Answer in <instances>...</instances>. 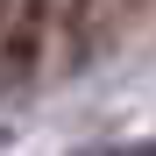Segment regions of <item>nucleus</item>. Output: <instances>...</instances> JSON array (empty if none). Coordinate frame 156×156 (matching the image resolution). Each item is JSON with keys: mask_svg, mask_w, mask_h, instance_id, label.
I'll return each instance as SVG.
<instances>
[{"mask_svg": "<svg viewBox=\"0 0 156 156\" xmlns=\"http://www.w3.org/2000/svg\"><path fill=\"white\" fill-rule=\"evenodd\" d=\"M114 156H156V142H128V149H114Z\"/></svg>", "mask_w": 156, "mask_h": 156, "instance_id": "2", "label": "nucleus"}, {"mask_svg": "<svg viewBox=\"0 0 156 156\" xmlns=\"http://www.w3.org/2000/svg\"><path fill=\"white\" fill-rule=\"evenodd\" d=\"M43 36H50V0H29L21 21H14V36H7V64H0V78H21V71H29L36 50H43Z\"/></svg>", "mask_w": 156, "mask_h": 156, "instance_id": "1", "label": "nucleus"}, {"mask_svg": "<svg viewBox=\"0 0 156 156\" xmlns=\"http://www.w3.org/2000/svg\"><path fill=\"white\" fill-rule=\"evenodd\" d=\"M0 21H7V0H0Z\"/></svg>", "mask_w": 156, "mask_h": 156, "instance_id": "3", "label": "nucleus"}]
</instances>
